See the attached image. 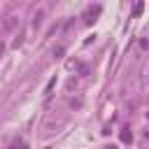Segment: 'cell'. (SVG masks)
<instances>
[{
    "label": "cell",
    "instance_id": "6da1fadb",
    "mask_svg": "<svg viewBox=\"0 0 149 149\" xmlns=\"http://www.w3.org/2000/svg\"><path fill=\"white\" fill-rule=\"evenodd\" d=\"M121 140H123V142H130V133H128V128L121 130Z\"/></svg>",
    "mask_w": 149,
    "mask_h": 149
},
{
    "label": "cell",
    "instance_id": "7a4b0ae2",
    "mask_svg": "<svg viewBox=\"0 0 149 149\" xmlns=\"http://www.w3.org/2000/svg\"><path fill=\"white\" fill-rule=\"evenodd\" d=\"M40 23H42V12H37V14H35V21H33V26H35V28H37V26H40Z\"/></svg>",
    "mask_w": 149,
    "mask_h": 149
},
{
    "label": "cell",
    "instance_id": "3957f363",
    "mask_svg": "<svg viewBox=\"0 0 149 149\" xmlns=\"http://www.w3.org/2000/svg\"><path fill=\"white\" fill-rule=\"evenodd\" d=\"M2 51H5V44H2V42H0V54H2Z\"/></svg>",
    "mask_w": 149,
    "mask_h": 149
}]
</instances>
